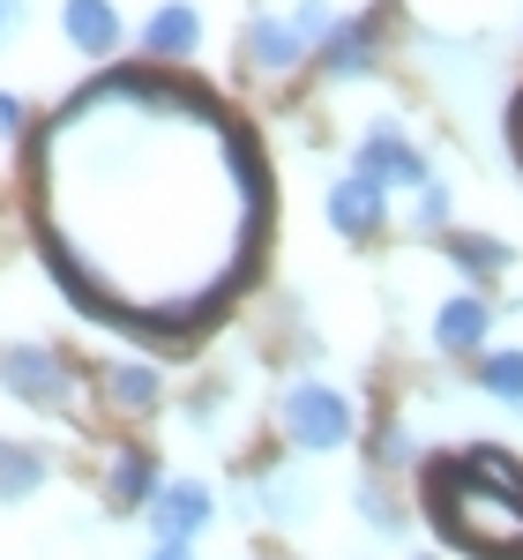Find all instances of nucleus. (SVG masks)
<instances>
[{"instance_id": "obj_1", "label": "nucleus", "mask_w": 523, "mask_h": 560, "mask_svg": "<svg viewBox=\"0 0 523 560\" xmlns=\"http://www.w3.org/2000/svg\"><path fill=\"white\" fill-rule=\"evenodd\" d=\"M45 269L97 329L187 345L240 300L269 232V165L179 68H105L31 150Z\"/></svg>"}, {"instance_id": "obj_2", "label": "nucleus", "mask_w": 523, "mask_h": 560, "mask_svg": "<svg viewBox=\"0 0 523 560\" xmlns=\"http://www.w3.org/2000/svg\"><path fill=\"white\" fill-rule=\"evenodd\" d=\"M427 516L472 560H523V464L501 448L427 456Z\"/></svg>"}, {"instance_id": "obj_3", "label": "nucleus", "mask_w": 523, "mask_h": 560, "mask_svg": "<svg viewBox=\"0 0 523 560\" xmlns=\"http://www.w3.org/2000/svg\"><path fill=\"white\" fill-rule=\"evenodd\" d=\"M277 427H284V441H292L300 456H337V448L359 441V404H351L337 382L300 374V382L277 388Z\"/></svg>"}, {"instance_id": "obj_4", "label": "nucleus", "mask_w": 523, "mask_h": 560, "mask_svg": "<svg viewBox=\"0 0 523 560\" xmlns=\"http://www.w3.org/2000/svg\"><path fill=\"white\" fill-rule=\"evenodd\" d=\"M0 388L31 411H75V366L60 345H38V337L0 345Z\"/></svg>"}, {"instance_id": "obj_5", "label": "nucleus", "mask_w": 523, "mask_h": 560, "mask_svg": "<svg viewBox=\"0 0 523 560\" xmlns=\"http://www.w3.org/2000/svg\"><path fill=\"white\" fill-rule=\"evenodd\" d=\"M306 52H314V45L292 31V15H269V8L247 15V31H240V68H247L255 83H284Z\"/></svg>"}, {"instance_id": "obj_6", "label": "nucleus", "mask_w": 523, "mask_h": 560, "mask_svg": "<svg viewBox=\"0 0 523 560\" xmlns=\"http://www.w3.org/2000/svg\"><path fill=\"white\" fill-rule=\"evenodd\" d=\"M351 173H367L374 187H419L427 179V150L411 142V135L396 128V120H374V128L359 135V158H351Z\"/></svg>"}, {"instance_id": "obj_7", "label": "nucleus", "mask_w": 523, "mask_h": 560, "mask_svg": "<svg viewBox=\"0 0 523 560\" xmlns=\"http://www.w3.org/2000/svg\"><path fill=\"white\" fill-rule=\"evenodd\" d=\"M314 60H322L329 83H359V75H374V60H382V8L337 15V31L314 45Z\"/></svg>"}, {"instance_id": "obj_8", "label": "nucleus", "mask_w": 523, "mask_h": 560, "mask_svg": "<svg viewBox=\"0 0 523 560\" xmlns=\"http://www.w3.org/2000/svg\"><path fill=\"white\" fill-rule=\"evenodd\" d=\"M142 516H150V538H202L218 523V493L202 478H165Z\"/></svg>"}, {"instance_id": "obj_9", "label": "nucleus", "mask_w": 523, "mask_h": 560, "mask_svg": "<svg viewBox=\"0 0 523 560\" xmlns=\"http://www.w3.org/2000/svg\"><path fill=\"white\" fill-rule=\"evenodd\" d=\"M135 45H142V60H158V68L195 60V52H202V8H195V0H158V8L142 15Z\"/></svg>"}, {"instance_id": "obj_10", "label": "nucleus", "mask_w": 523, "mask_h": 560, "mask_svg": "<svg viewBox=\"0 0 523 560\" xmlns=\"http://www.w3.org/2000/svg\"><path fill=\"white\" fill-rule=\"evenodd\" d=\"M382 224H390V187H374L367 173H345L329 187V232H337V240L367 247Z\"/></svg>"}, {"instance_id": "obj_11", "label": "nucleus", "mask_w": 523, "mask_h": 560, "mask_svg": "<svg viewBox=\"0 0 523 560\" xmlns=\"http://www.w3.org/2000/svg\"><path fill=\"white\" fill-rule=\"evenodd\" d=\"M158 486H165L158 448H150V441H120L113 464H105V509H113V516H135V509H150Z\"/></svg>"}, {"instance_id": "obj_12", "label": "nucleus", "mask_w": 523, "mask_h": 560, "mask_svg": "<svg viewBox=\"0 0 523 560\" xmlns=\"http://www.w3.org/2000/svg\"><path fill=\"white\" fill-rule=\"evenodd\" d=\"M97 396L120 419H150L165 404V374H158V359H113V366H97Z\"/></svg>"}, {"instance_id": "obj_13", "label": "nucleus", "mask_w": 523, "mask_h": 560, "mask_svg": "<svg viewBox=\"0 0 523 560\" xmlns=\"http://www.w3.org/2000/svg\"><path fill=\"white\" fill-rule=\"evenodd\" d=\"M486 337H493V306L479 292H449L434 306V351L441 359H472V351H486Z\"/></svg>"}, {"instance_id": "obj_14", "label": "nucleus", "mask_w": 523, "mask_h": 560, "mask_svg": "<svg viewBox=\"0 0 523 560\" xmlns=\"http://www.w3.org/2000/svg\"><path fill=\"white\" fill-rule=\"evenodd\" d=\"M60 38L75 45L83 60H113L120 38H128V23H120L113 0H60Z\"/></svg>"}, {"instance_id": "obj_15", "label": "nucleus", "mask_w": 523, "mask_h": 560, "mask_svg": "<svg viewBox=\"0 0 523 560\" xmlns=\"http://www.w3.org/2000/svg\"><path fill=\"white\" fill-rule=\"evenodd\" d=\"M441 255L456 261L464 277H479V284H493V277L516 269V247H509V240H493V232H456V224L441 232Z\"/></svg>"}, {"instance_id": "obj_16", "label": "nucleus", "mask_w": 523, "mask_h": 560, "mask_svg": "<svg viewBox=\"0 0 523 560\" xmlns=\"http://www.w3.org/2000/svg\"><path fill=\"white\" fill-rule=\"evenodd\" d=\"M255 501L269 523H306V509H314V486H306L292 464H262L255 471Z\"/></svg>"}, {"instance_id": "obj_17", "label": "nucleus", "mask_w": 523, "mask_h": 560, "mask_svg": "<svg viewBox=\"0 0 523 560\" xmlns=\"http://www.w3.org/2000/svg\"><path fill=\"white\" fill-rule=\"evenodd\" d=\"M45 478H53V456H45L38 441H8V433H0V501H8V509L31 501Z\"/></svg>"}, {"instance_id": "obj_18", "label": "nucleus", "mask_w": 523, "mask_h": 560, "mask_svg": "<svg viewBox=\"0 0 523 560\" xmlns=\"http://www.w3.org/2000/svg\"><path fill=\"white\" fill-rule=\"evenodd\" d=\"M479 388L523 419V351H486L479 359Z\"/></svg>"}, {"instance_id": "obj_19", "label": "nucleus", "mask_w": 523, "mask_h": 560, "mask_svg": "<svg viewBox=\"0 0 523 560\" xmlns=\"http://www.w3.org/2000/svg\"><path fill=\"white\" fill-rule=\"evenodd\" d=\"M449 217H456V195H449V179H419V187H411V224H419V232H449Z\"/></svg>"}, {"instance_id": "obj_20", "label": "nucleus", "mask_w": 523, "mask_h": 560, "mask_svg": "<svg viewBox=\"0 0 523 560\" xmlns=\"http://www.w3.org/2000/svg\"><path fill=\"white\" fill-rule=\"evenodd\" d=\"M351 501H359V523H367V530H382V538L404 530V509L382 493V478H359V493H351Z\"/></svg>"}, {"instance_id": "obj_21", "label": "nucleus", "mask_w": 523, "mask_h": 560, "mask_svg": "<svg viewBox=\"0 0 523 560\" xmlns=\"http://www.w3.org/2000/svg\"><path fill=\"white\" fill-rule=\"evenodd\" d=\"M396 464H411V427L404 419H382V433H374V471H396Z\"/></svg>"}, {"instance_id": "obj_22", "label": "nucleus", "mask_w": 523, "mask_h": 560, "mask_svg": "<svg viewBox=\"0 0 523 560\" xmlns=\"http://www.w3.org/2000/svg\"><path fill=\"white\" fill-rule=\"evenodd\" d=\"M292 31H300L306 45H322L337 31V0H300V8H292Z\"/></svg>"}, {"instance_id": "obj_23", "label": "nucleus", "mask_w": 523, "mask_h": 560, "mask_svg": "<svg viewBox=\"0 0 523 560\" xmlns=\"http://www.w3.org/2000/svg\"><path fill=\"white\" fill-rule=\"evenodd\" d=\"M23 135H31V105L15 90H0V142H23Z\"/></svg>"}, {"instance_id": "obj_24", "label": "nucleus", "mask_w": 523, "mask_h": 560, "mask_svg": "<svg viewBox=\"0 0 523 560\" xmlns=\"http://www.w3.org/2000/svg\"><path fill=\"white\" fill-rule=\"evenodd\" d=\"M23 23H31V0H0V45L23 38Z\"/></svg>"}, {"instance_id": "obj_25", "label": "nucleus", "mask_w": 523, "mask_h": 560, "mask_svg": "<svg viewBox=\"0 0 523 560\" xmlns=\"http://www.w3.org/2000/svg\"><path fill=\"white\" fill-rule=\"evenodd\" d=\"M150 560H195V538H158Z\"/></svg>"}]
</instances>
